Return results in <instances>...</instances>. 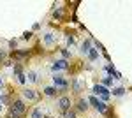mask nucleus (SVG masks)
Segmentation results:
<instances>
[{
  "instance_id": "1",
  "label": "nucleus",
  "mask_w": 132,
  "mask_h": 118,
  "mask_svg": "<svg viewBox=\"0 0 132 118\" xmlns=\"http://www.w3.org/2000/svg\"><path fill=\"white\" fill-rule=\"evenodd\" d=\"M92 92H93L95 95H101V97H102V102H104V100H108V99L111 97V92L106 88L104 85H95V86L92 88Z\"/></svg>"
},
{
  "instance_id": "2",
  "label": "nucleus",
  "mask_w": 132,
  "mask_h": 118,
  "mask_svg": "<svg viewBox=\"0 0 132 118\" xmlns=\"http://www.w3.org/2000/svg\"><path fill=\"white\" fill-rule=\"evenodd\" d=\"M11 111H14V113H18V115H23L25 113V102L23 100H14L12 102V106H11Z\"/></svg>"
},
{
  "instance_id": "3",
  "label": "nucleus",
  "mask_w": 132,
  "mask_h": 118,
  "mask_svg": "<svg viewBox=\"0 0 132 118\" xmlns=\"http://www.w3.org/2000/svg\"><path fill=\"white\" fill-rule=\"evenodd\" d=\"M58 108H60L62 111H69V108H71V99L69 97H60V100H58Z\"/></svg>"
},
{
  "instance_id": "4",
  "label": "nucleus",
  "mask_w": 132,
  "mask_h": 118,
  "mask_svg": "<svg viewBox=\"0 0 132 118\" xmlns=\"http://www.w3.org/2000/svg\"><path fill=\"white\" fill-rule=\"evenodd\" d=\"M65 69H69L67 60H56V62L53 64V70H65Z\"/></svg>"
},
{
  "instance_id": "5",
  "label": "nucleus",
  "mask_w": 132,
  "mask_h": 118,
  "mask_svg": "<svg viewBox=\"0 0 132 118\" xmlns=\"http://www.w3.org/2000/svg\"><path fill=\"white\" fill-rule=\"evenodd\" d=\"M53 83H55V86H58V88H67V86H69V83H67V81H65V79L62 78V76H55V78H53Z\"/></svg>"
},
{
  "instance_id": "6",
  "label": "nucleus",
  "mask_w": 132,
  "mask_h": 118,
  "mask_svg": "<svg viewBox=\"0 0 132 118\" xmlns=\"http://www.w3.org/2000/svg\"><path fill=\"white\" fill-rule=\"evenodd\" d=\"M23 97L28 99V100H35V99H37V95H35V92H34V90L25 88V90H23Z\"/></svg>"
},
{
  "instance_id": "7",
  "label": "nucleus",
  "mask_w": 132,
  "mask_h": 118,
  "mask_svg": "<svg viewBox=\"0 0 132 118\" xmlns=\"http://www.w3.org/2000/svg\"><path fill=\"white\" fill-rule=\"evenodd\" d=\"M88 104H90V102H88L86 99H79V100H78V109H79V111H86V109H88Z\"/></svg>"
},
{
  "instance_id": "8",
  "label": "nucleus",
  "mask_w": 132,
  "mask_h": 118,
  "mask_svg": "<svg viewBox=\"0 0 132 118\" xmlns=\"http://www.w3.org/2000/svg\"><path fill=\"white\" fill-rule=\"evenodd\" d=\"M88 58L92 60V62H95V60H99V51L95 48H90V51H88Z\"/></svg>"
},
{
  "instance_id": "9",
  "label": "nucleus",
  "mask_w": 132,
  "mask_h": 118,
  "mask_svg": "<svg viewBox=\"0 0 132 118\" xmlns=\"http://www.w3.org/2000/svg\"><path fill=\"white\" fill-rule=\"evenodd\" d=\"M90 39H86L85 42L81 44V53H85V55H88V51H90Z\"/></svg>"
},
{
  "instance_id": "10",
  "label": "nucleus",
  "mask_w": 132,
  "mask_h": 118,
  "mask_svg": "<svg viewBox=\"0 0 132 118\" xmlns=\"http://www.w3.org/2000/svg\"><path fill=\"white\" fill-rule=\"evenodd\" d=\"M95 109H97L99 113H102V115H104V113L108 111V106H106V102H102V100H99V104L95 106Z\"/></svg>"
},
{
  "instance_id": "11",
  "label": "nucleus",
  "mask_w": 132,
  "mask_h": 118,
  "mask_svg": "<svg viewBox=\"0 0 132 118\" xmlns=\"http://www.w3.org/2000/svg\"><path fill=\"white\" fill-rule=\"evenodd\" d=\"M111 92H113V95H116V97H122L123 93H125V88H123V86H118V88H113Z\"/></svg>"
},
{
  "instance_id": "12",
  "label": "nucleus",
  "mask_w": 132,
  "mask_h": 118,
  "mask_svg": "<svg viewBox=\"0 0 132 118\" xmlns=\"http://www.w3.org/2000/svg\"><path fill=\"white\" fill-rule=\"evenodd\" d=\"M44 93H46L48 97H53V95L56 93V88H53V86H46V88H44Z\"/></svg>"
},
{
  "instance_id": "13",
  "label": "nucleus",
  "mask_w": 132,
  "mask_h": 118,
  "mask_svg": "<svg viewBox=\"0 0 132 118\" xmlns=\"http://www.w3.org/2000/svg\"><path fill=\"white\" fill-rule=\"evenodd\" d=\"M32 118H42V109L35 108L34 111H32Z\"/></svg>"
},
{
  "instance_id": "14",
  "label": "nucleus",
  "mask_w": 132,
  "mask_h": 118,
  "mask_svg": "<svg viewBox=\"0 0 132 118\" xmlns=\"http://www.w3.org/2000/svg\"><path fill=\"white\" fill-rule=\"evenodd\" d=\"M44 42H46V44H53V42H55L53 34H46V35H44Z\"/></svg>"
},
{
  "instance_id": "15",
  "label": "nucleus",
  "mask_w": 132,
  "mask_h": 118,
  "mask_svg": "<svg viewBox=\"0 0 132 118\" xmlns=\"http://www.w3.org/2000/svg\"><path fill=\"white\" fill-rule=\"evenodd\" d=\"M28 81H32V83H35V81H37V72H34V70H30V72H28Z\"/></svg>"
},
{
  "instance_id": "16",
  "label": "nucleus",
  "mask_w": 132,
  "mask_h": 118,
  "mask_svg": "<svg viewBox=\"0 0 132 118\" xmlns=\"http://www.w3.org/2000/svg\"><path fill=\"white\" fill-rule=\"evenodd\" d=\"M111 83H113V78H111V76H106V78L102 79V85H106V86H109Z\"/></svg>"
},
{
  "instance_id": "17",
  "label": "nucleus",
  "mask_w": 132,
  "mask_h": 118,
  "mask_svg": "<svg viewBox=\"0 0 132 118\" xmlns=\"http://www.w3.org/2000/svg\"><path fill=\"white\" fill-rule=\"evenodd\" d=\"M16 78H18V81H20L21 85H25V83H27V76H25V74H23V72H21V74H18V76H16Z\"/></svg>"
},
{
  "instance_id": "18",
  "label": "nucleus",
  "mask_w": 132,
  "mask_h": 118,
  "mask_svg": "<svg viewBox=\"0 0 132 118\" xmlns=\"http://www.w3.org/2000/svg\"><path fill=\"white\" fill-rule=\"evenodd\" d=\"M12 72L18 76V74H21V65H14V69H12Z\"/></svg>"
},
{
  "instance_id": "19",
  "label": "nucleus",
  "mask_w": 132,
  "mask_h": 118,
  "mask_svg": "<svg viewBox=\"0 0 132 118\" xmlns=\"http://www.w3.org/2000/svg\"><path fill=\"white\" fill-rule=\"evenodd\" d=\"M65 118H76V113L74 111H65Z\"/></svg>"
},
{
  "instance_id": "20",
  "label": "nucleus",
  "mask_w": 132,
  "mask_h": 118,
  "mask_svg": "<svg viewBox=\"0 0 132 118\" xmlns=\"http://www.w3.org/2000/svg\"><path fill=\"white\" fill-rule=\"evenodd\" d=\"M9 118H21V115H18V113H14V111L9 109Z\"/></svg>"
},
{
  "instance_id": "21",
  "label": "nucleus",
  "mask_w": 132,
  "mask_h": 118,
  "mask_svg": "<svg viewBox=\"0 0 132 118\" xmlns=\"http://www.w3.org/2000/svg\"><path fill=\"white\" fill-rule=\"evenodd\" d=\"M62 57H63V58H71V53H69L67 49H62Z\"/></svg>"
},
{
  "instance_id": "22",
  "label": "nucleus",
  "mask_w": 132,
  "mask_h": 118,
  "mask_svg": "<svg viewBox=\"0 0 132 118\" xmlns=\"http://www.w3.org/2000/svg\"><path fill=\"white\" fill-rule=\"evenodd\" d=\"M53 16L60 20V18H62V9H56V11H55V12H53Z\"/></svg>"
},
{
  "instance_id": "23",
  "label": "nucleus",
  "mask_w": 132,
  "mask_h": 118,
  "mask_svg": "<svg viewBox=\"0 0 132 118\" xmlns=\"http://www.w3.org/2000/svg\"><path fill=\"white\" fill-rule=\"evenodd\" d=\"M27 55H28V51H16V57H27Z\"/></svg>"
},
{
  "instance_id": "24",
  "label": "nucleus",
  "mask_w": 132,
  "mask_h": 118,
  "mask_svg": "<svg viewBox=\"0 0 132 118\" xmlns=\"http://www.w3.org/2000/svg\"><path fill=\"white\" fill-rule=\"evenodd\" d=\"M74 90H76V92H81V85H79L78 81H74Z\"/></svg>"
},
{
  "instance_id": "25",
  "label": "nucleus",
  "mask_w": 132,
  "mask_h": 118,
  "mask_svg": "<svg viewBox=\"0 0 132 118\" xmlns=\"http://www.w3.org/2000/svg\"><path fill=\"white\" fill-rule=\"evenodd\" d=\"M32 37V32H25V34H23V39H30Z\"/></svg>"
},
{
  "instance_id": "26",
  "label": "nucleus",
  "mask_w": 132,
  "mask_h": 118,
  "mask_svg": "<svg viewBox=\"0 0 132 118\" xmlns=\"http://www.w3.org/2000/svg\"><path fill=\"white\" fill-rule=\"evenodd\" d=\"M5 58V51H4V49H0V60H4Z\"/></svg>"
},
{
  "instance_id": "27",
  "label": "nucleus",
  "mask_w": 132,
  "mask_h": 118,
  "mask_svg": "<svg viewBox=\"0 0 132 118\" xmlns=\"http://www.w3.org/2000/svg\"><path fill=\"white\" fill-rule=\"evenodd\" d=\"M9 48H16V41H9Z\"/></svg>"
},
{
  "instance_id": "28",
  "label": "nucleus",
  "mask_w": 132,
  "mask_h": 118,
  "mask_svg": "<svg viewBox=\"0 0 132 118\" xmlns=\"http://www.w3.org/2000/svg\"><path fill=\"white\" fill-rule=\"evenodd\" d=\"M67 42L69 44H74V37H67Z\"/></svg>"
},
{
  "instance_id": "29",
  "label": "nucleus",
  "mask_w": 132,
  "mask_h": 118,
  "mask_svg": "<svg viewBox=\"0 0 132 118\" xmlns=\"http://www.w3.org/2000/svg\"><path fill=\"white\" fill-rule=\"evenodd\" d=\"M0 86H2V79H0Z\"/></svg>"
},
{
  "instance_id": "30",
  "label": "nucleus",
  "mask_w": 132,
  "mask_h": 118,
  "mask_svg": "<svg viewBox=\"0 0 132 118\" xmlns=\"http://www.w3.org/2000/svg\"><path fill=\"white\" fill-rule=\"evenodd\" d=\"M0 109H2V106H0Z\"/></svg>"
}]
</instances>
